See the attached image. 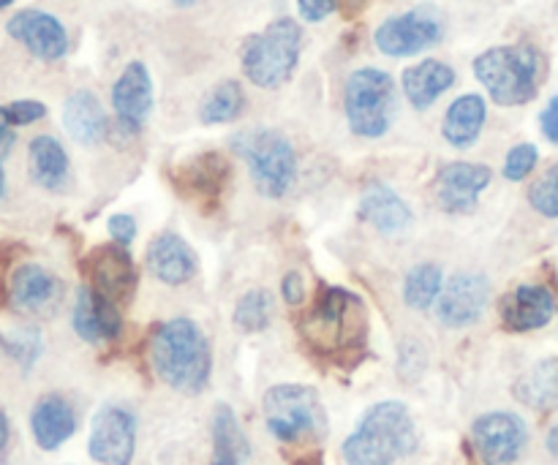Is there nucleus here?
Returning <instances> with one entry per match:
<instances>
[{
  "label": "nucleus",
  "mask_w": 558,
  "mask_h": 465,
  "mask_svg": "<svg viewBox=\"0 0 558 465\" xmlns=\"http://www.w3.org/2000/svg\"><path fill=\"white\" fill-rule=\"evenodd\" d=\"M27 167H31V178L44 191H63L65 183H69V156H65L63 145L49 134L36 136L31 142V147H27Z\"/></svg>",
  "instance_id": "bb28decb"
},
{
  "label": "nucleus",
  "mask_w": 558,
  "mask_h": 465,
  "mask_svg": "<svg viewBox=\"0 0 558 465\" xmlns=\"http://www.w3.org/2000/svg\"><path fill=\"white\" fill-rule=\"evenodd\" d=\"M245 109V93L240 87V82L234 79H223L221 85L213 87L210 93L205 96L199 107V118L205 125H223L232 123L243 114Z\"/></svg>",
  "instance_id": "c756f323"
},
{
  "label": "nucleus",
  "mask_w": 558,
  "mask_h": 465,
  "mask_svg": "<svg viewBox=\"0 0 558 465\" xmlns=\"http://www.w3.org/2000/svg\"><path fill=\"white\" fill-rule=\"evenodd\" d=\"M474 444L488 465H510L521 457L529 441L526 423L512 412H488L472 425Z\"/></svg>",
  "instance_id": "ddd939ff"
},
{
  "label": "nucleus",
  "mask_w": 558,
  "mask_h": 465,
  "mask_svg": "<svg viewBox=\"0 0 558 465\" xmlns=\"http://www.w3.org/2000/svg\"><path fill=\"white\" fill-rule=\"evenodd\" d=\"M556 20H558V3H556Z\"/></svg>",
  "instance_id": "a18cd8bd"
},
{
  "label": "nucleus",
  "mask_w": 558,
  "mask_h": 465,
  "mask_svg": "<svg viewBox=\"0 0 558 465\" xmlns=\"http://www.w3.org/2000/svg\"><path fill=\"white\" fill-rule=\"evenodd\" d=\"M490 303V283L483 272H456L450 281L441 286L436 299V316L447 327H472L480 321Z\"/></svg>",
  "instance_id": "f8f14e48"
},
{
  "label": "nucleus",
  "mask_w": 558,
  "mask_h": 465,
  "mask_svg": "<svg viewBox=\"0 0 558 465\" xmlns=\"http://www.w3.org/2000/svg\"><path fill=\"white\" fill-rule=\"evenodd\" d=\"M441 36H445L441 16L430 5H420V9L381 22L374 33V41L379 52L390 54V58H412V54L436 47Z\"/></svg>",
  "instance_id": "1a4fd4ad"
},
{
  "label": "nucleus",
  "mask_w": 558,
  "mask_h": 465,
  "mask_svg": "<svg viewBox=\"0 0 558 465\" xmlns=\"http://www.w3.org/2000/svg\"><path fill=\"white\" fill-rule=\"evenodd\" d=\"M529 205L545 218H558V163L545 169L529 188Z\"/></svg>",
  "instance_id": "72a5a7b5"
},
{
  "label": "nucleus",
  "mask_w": 558,
  "mask_h": 465,
  "mask_svg": "<svg viewBox=\"0 0 558 465\" xmlns=\"http://www.w3.org/2000/svg\"><path fill=\"white\" fill-rule=\"evenodd\" d=\"M300 332L314 352L327 354V357L360 352L368 338L365 303L349 289L325 286L314 308L305 314Z\"/></svg>",
  "instance_id": "7ed1b4c3"
},
{
  "label": "nucleus",
  "mask_w": 558,
  "mask_h": 465,
  "mask_svg": "<svg viewBox=\"0 0 558 465\" xmlns=\"http://www.w3.org/2000/svg\"><path fill=\"white\" fill-rule=\"evenodd\" d=\"M472 69L499 107H523L534 101L545 79V58L532 44L485 49Z\"/></svg>",
  "instance_id": "20e7f679"
},
{
  "label": "nucleus",
  "mask_w": 558,
  "mask_h": 465,
  "mask_svg": "<svg viewBox=\"0 0 558 465\" xmlns=\"http://www.w3.org/2000/svg\"><path fill=\"white\" fill-rule=\"evenodd\" d=\"M537 161H539L537 147L529 145V142H523V145H515L510 152H507L505 178L512 180V183H518V180L529 178V174L534 172Z\"/></svg>",
  "instance_id": "f704fd0d"
},
{
  "label": "nucleus",
  "mask_w": 558,
  "mask_h": 465,
  "mask_svg": "<svg viewBox=\"0 0 558 465\" xmlns=\"http://www.w3.org/2000/svg\"><path fill=\"white\" fill-rule=\"evenodd\" d=\"M63 125L80 145H98L107 136V112L90 90H76L63 103Z\"/></svg>",
  "instance_id": "5701e85b"
},
{
  "label": "nucleus",
  "mask_w": 558,
  "mask_h": 465,
  "mask_svg": "<svg viewBox=\"0 0 558 465\" xmlns=\"http://www.w3.org/2000/svg\"><path fill=\"white\" fill-rule=\"evenodd\" d=\"M112 109L123 136H136L153 112V79L145 63L134 60L123 69L112 87Z\"/></svg>",
  "instance_id": "4468645a"
},
{
  "label": "nucleus",
  "mask_w": 558,
  "mask_h": 465,
  "mask_svg": "<svg viewBox=\"0 0 558 465\" xmlns=\"http://www.w3.org/2000/svg\"><path fill=\"white\" fill-rule=\"evenodd\" d=\"M9 441H11V425H9V417H5L3 406H0V465H3L5 457H9Z\"/></svg>",
  "instance_id": "ea45409f"
},
{
  "label": "nucleus",
  "mask_w": 558,
  "mask_h": 465,
  "mask_svg": "<svg viewBox=\"0 0 558 465\" xmlns=\"http://www.w3.org/2000/svg\"><path fill=\"white\" fill-rule=\"evenodd\" d=\"M63 297V283L58 276L41 265H22L11 276L9 299L14 310L27 316H41L54 310V305Z\"/></svg>",
  "instance_id": "f3484780"
},
{
  "label": "nucleus",
  "mask_w": 558,
  "mask_h": 465,
  "mask_svg": "<svg viewBox=\"0 0 558 465\" xmlns=\"http://www.w3.org/2000/svg\"><path fill=\"white\" fill-rule=\"evenodd\" d=\"M343 109L352 134L379 139L390 131L396 114V82L381 69H360L347 79Z\"/></svg>",
  "instance_id": "6e6552de"
},
{
  "label": "nucleus",
  "mask_w": 558,
  "mask_h": 465,
  "mask_svg": "<svg viewBox=\"0 0 558 465\" xmlns=\"http://www.w3.org/2000/svg\"><path fill=\"white\" fill-rule=\"evenodd\" d=\"M417 450V428L409 408L398 401H381L365 412L357 430L343 441L349 465H396Z\"/></svg>",
  "instance_id": "f03ea898"
},
{
  "label": "nucleus",
  "mask_w": 558,
  "mask_h": 465,
  "mask_svg": "<svg viewBox=\"0 0 558 465\" xmlns=\"http://www.w3.org/2000/svg\"><path fill=\"white\" fill-rule=\"evenodd\" d=\"M456 71L441 60H423L403 71V93L414 109H428L456 85Z\"/></svg>",
  "instance_id": "b1692460"
},
{
  "label": "nucleus",
  "mask_w": 558,
  "mask_h": 465,
  "mask_svg": "<svg viewBox=\"0 0 558 465\" xmlns=\"http://www.w3.org/2000/svg\"><path fill=\"white\" fill-rule=\"evenodd\" d=\"M136 286V270L123 245H104L90 256V289L109 303L120 305L131 299Z\"/></svg>",
  "instance_id": "a211bd4d"
},
{
  "label": "nucleus",
  "mask_w": 558,
  "mask_h": 465,
  "mask_svg": "<svg viewBox=\"0 0 558 465\" xmlns=\"http://www.w3.org/2000/svg\"><path fill=\"white\" fill-rule=\"evenodd\" d=\"M515 397L537 412L558 408V359H543L515 384Z\"/></svg>",
  "instance_id": "c85d7f7f"
},
{
  "label": "nucleus",
  "mask_w": 558,
  "mask_h": 465,
  "mask_svg": "<svg viewBox=\"0 0 558 465\" xmlns=\"http://www.w3.org/2000/svg\"><path fill=\"white\" fill-rule=\"evenodd\" d=\"M556 316V297L548 286L523 283L501 299V321L512 332L543 330Z\"/></svg>",
  "instance_id": "6ab92c4d"
},
{
  "label": "nucleus",
  "mask_w": 558,
  "mask_h": 465,
  "mask_svg": "<svg viewBox=\"0 0 558 465\" xmlns=\"http://www.w3.org/2000/svg\"><path fill=\"white\" fill-rule=\"evenodd\" d=\"M109 234H112L114 245H123L129 248L136 237V223L131 216H112L109 218Z\"/></svg>",
  "instance_id": "c9c22d12"
},
{
  "label": "nucleus",
  "mask_w": 558,
  "mask_h": 465,
  "mask_svg": "<svg viewBox=\"0 0 558 465\" xmlns=\"http://www.w3.org/2000/svg\"><path fill=\"white\" fill-rule=\"evenodd\" d=\"M234 152L248 167L251 180L267 199H281L298 180V152L276 129L240 131L232 139Z\"/></svg>",
  "instance_id": "423d86ee"
},
{
  "label": "nucleus",
  "mask_w": 558,
  "mask_h": 465,
  "mask_svg": "<svg viewBox=\"0 0 558 465\" xmlns=\"http://www.w3.org/2000/svg\"><path fill=\"white\" fill-rule=\"evenodd\" d=\"M147 270L167 286H183L199 272V259L180 234L167 232L147 245Z\"/></svg>",
  "instance_id": "aec40b11"
},
{
  "label": "nucleus",
  "mask_w": 558,
  "mask_h": 465,
  "mask_svg": "<svg viewBox=\"0 0 558 465\" xmlns=\"http://www.w3.org/2000/svg\"><path fill=\"white\" fill-rule=\"evenodd\" d=\"M90 457L101 465H131L136 450V419L123 406H104L93 417L90 441H87Z\"/></svg>",
  "instance_id": "9b49d317"
},
{
  "label": "nucleus",
  "mask_w": 558,
  "mask_h": 465,
  "mask_svg": "<svg viewBox=\"0 0 558 465\" xmlns=\"http://www.w3.org/2000/svg\"><path fill=\"white\" fill-rule=\"evenodd\" d=\"M14 3V0H0V9H5V5H11Z\"/></svg>",
  "instance_id": "c03bdc74"
},
{
  "label": "nucleus",
  "mask_w": 558,
  "mask_h": 465,
  "mask_svg": "<svg viewBox=\"0 0 558 465\" xmlns=\"http://www.w3.org/2000/svg\"><path fill=\"white\" fill-rule=\"evenodd\" d=\"M360 218L379 229V232L396 234L412 223V210H409L407 201L396 191L381 183H374L365 188L363 199H360Z\"/></svg>",
  "instance_id": "a878e982"
},
{
  "label": "nucleus",
  "mask_w": 558,
  "mask_h": 465,
  "mask_svg": "<svg viewBox=\"0 0 558 465\" xmlns=\"http://www.w3.org/2000/svg\"><path fill=\"white\" fill-rule=\"evenodd\" d=\"M248 439L240 428L238 417L227 403L216 406L213 414V461L210 465H245L248 461Z\"/></svg>",
  "instance_id": "cd10ccee"
},
{
  "label": "nucleus",
  "mask_w": 558,
  "mask_h": 465,
  "mask_svg": "<svg viewBox=\"0 0 558 465\" xmlns=\"http://www.w3.org/2000/svg\"><path fill=\"white\" fill-rule=\"evenodd\" d=\"M300 49H303V30L292 16H281L262 33L245 38L240 47V65L256 87L276 90L283 82L292 79Z\"/></svg>",
  "instance_id": "39448f33"
},
{
  "label": "nucleus",
  "mask_w": 558,
  "mask_h": 465,
  "mask_svg": "<svg viewBox=\"0 0 558 465\" xmlns=\"http://www.w3.org/2000/svg\"><path fill=\"white\" fill-rule=\"evenodd\" d=\"M298 465H322V457H319V455H316V452H314V455L303 457V461H300Z\"/></svg>",
  "instance_id": "79ce46f5"
},
{
  "label": "nucleus",
  "mask_w": 558,
  "mask_h": 465,
  "mask_svg": "<svg viewBox=\"0 0 558 465\" xmlns=\"http://www.w3.org/2000/svg\"><path fill=\"white\" fill-rule=\"evenodd\" d=\"M0 161H3V152H0ZM5 194V178H3V163H0V199Z\"/></svg>",
  "instance_id": "37998d69"
},
{
  "label": "nucleus",
  "mask_w": 558,
  "mask_h": 465,
  "mask_svg": "<svg viewBox=\"0 0 558 465\" xmlns=\"http://www.w3.org/2000/svg\"><path fill=\"white\" fill-rule=\"evenodd\" d=\"M5 30L38 60L52 63V60H60L69 52V33H65L63 22L58 16L47 14V11H16L9 20V25H5Z\"/></svg>",
  "instance_id": "2eb2a0df"
},
{
  "label": "nucleus",
  "mask_w": 558,
  "mask_h": 465,
  "mask_svg": "<svg viewBox=\"0 0 558 465\" xmlns=\"http://www.w3.org/2000/svg\"><path fill=\"white\" fill-rule=\"evenodd\" d=\"M539 131H543L545 139L558 145V96L550 98L548 107L539 114Z\"/></svg>",
  "instance_id": "4c0bfd02"
},
{
  "label": "nucleus",
  "mask_w": 558,
  "mask_h": 465,
  "mask_svg": "<svg viewBox=\"0 0 558 465\" xmlns=\"http://www.w3.org/2000/svg\"><path fill=\"white\" fill-rule=\"evenodd\" d=\"M490 185V169L483 163H447L436 178V201L450 216H469L477 207L480 194Z\"/></svg>",
  "instance_id": "dca6fc26"
},
{
  "label": "nucleus",
  "mask_w": 558,
  "mask_h": 465,
  "mask_svg": "<svg viewBox=\"0 0 558 465\" xmlns=\"http://www.w3.org/2000/svg\"><path fill=\"white\" fill-rule=\"evenodd\" d=\"M445 278H441V267L434 261H423V265L412 267L403 281V299L409 308L414 310H428L439 299Z\"/></svg>",
  "instance_id": "7c9ffc66"
},
{
  "label": "nucleus",
  "mask_w": 558,
  "mask_h": 465,
  "mask_svg": "<svg viewBox=\"0 0 558 465\" xmlns=\"http://www.w3.org/2000/svg\"><path fill=\"white\" fill-rule=\"evenodd\" d=\"M150 363L163 384L185 395H199L210 381V343L191 319L163 321L150 338Z\"/></svg>",
  "instance_id": "f257e3e1"
},
{
  "label": "nucleus",
  "mask_w": 558,
  "mask_h": 465,
  "mask_svg": "<svg viewBox=\"0 0 558 465\" xmlns=\"http://www.w3.org/2000/svg\"><path fill=\"white\" fill-rule=\"evenodd\" d=\"M74 330L87 343H109L120 335L123 321H120L118 305L90 286H82L76 292L74 305Z\"/></svg>",
  "instance_id": "412c9836"
},
{
  "label": "nucleus",
  "mask_w": 558,
  "mask_h": 465,
  "mask_svg": "<svg viewBox=\"0 0 558 465\" xmlns=\"http://www.w3.org/2000/svg\"><path fill=\"white\" fill-rule=\"evenodd\" d=\"M272 294L267 289H251L234 305V327L243 332H262L267 330L272 319Z\"/></svg>",
  "instance_id": "2f4dec72"
},
{
  "label": "nucleus",
  "mask_w": 558,
  "mask_h": 465,
  "mask_svg": "<svg viewBox=\"0 0 558 465\" xmlns=\"http://www.w3.org/2000/svg\"><path fill=\"white\" fill-rule=\"evenodd\" d=\"M265 423L272 439L281 444H303L319 441L327 433V414L319 392L303 384H278L267 390Z\"/></svg>",
  "instance_id": "0eeeda50"
},
{
  "label": "nucleus",
  "mask_w": 558,
  "mask_h": 465,
  "mask_svg": "<svg viewBox=\"0 0 558 465\" xmlns=\"http://www.w3.org/2000/svg\"><path fill=\"white\" fill-rule=\"evenodd\" d=\"M44 114H47V107L41 101H14L0 107V152L5 156V150L11 147L16 125L36 123Z\"/></svg>",
  "instance_id": "473e14b6"
},
{
  "label": "nucleus",
  "mask_w": 558,
  "mask_h": 465,
  "mask_svg": "<svg viewBox=\"0 0 558 465\" xmlns=\"http://www.w3.org/2000/svg\"><path fill=\"white\" fill-rule=\"evenodd\" d=\"M281 294L287 299V305H300L305 297V286H303V276L300 272H289L281 283Z\"/></svg>",
  "instance_id": "58836bf2"
},
{
  "label": "nucleus",
  "mask_w": 558,
  "mask_h": 465,
  "mask_svg": "<svg viewBox=\"0 0 558 465\" xmlns=\"http://www.w3.org/2000/svg\"><path fill=\"white\" fill-rule=\"evenodd\" d=\"M548 450H550V455L558 457V425L548 433Z\"/></svg>",
  "instance_id": "a19ab883"
},
{
  "label": "nucleus",
  "mask_w": 558,
  "mask_h": 465,
  "mask_svg": "<svg viewBox=\"0 0 558 465\" xmlns=\"http://www.w3.org/2000/svg\"><path fill=\"white\" fill-rule=\"evenodd\" d=\"M298 9L305 22H322L336 11V0H298Z\"/></svg>",
  "instance_id": "e433bc0d"
},
{
  "label": "nucleus",
  "mask_w": 558,
  "mask_h": 465,
  "mask_svg": "<svg viewBox=\"0 0 558 465\" xmlns=\"http://www.w3.org/2000/svg\"><path fill=\"white\" fill-rule=\"evenodd\" d=\"M229 178H232V167H229L227 156L207 150L174 167L172 185L196 210L216 212L227 194Z\"/></svg>",
  "instance_id": "9d476101"
},
{
  "label": "nucleus",
  "mask_w": 558,
  "mask_h": 465,
  "mask_svg": "<svg viewBox=\"0 0 558 465\" xmlns=\"http://www.w3.org/2000/svg\"><path fill=\"white\" fill-rule=\"evenodd\" d=\"M33 439L44 452H52L63 446L76 430L74 406L63 395H44L33 406L31 414Z\"/></svg>",
  "instance_id": "4be33fe9"
},
{
  "label": "nucleus",
  "mask_w": 558,
  "mask_h": 465,
  "mask_svg": "<svg viewBox=\"0 0 558 465\" xmlns=\"http://www.w3.org/2000/svg\"><path fill=\"white\" fill-rule=\"evenodd\" d=\"M485 120H488V107H485V98L477 93H466V96L456 98L450 103L445 114V123H441V134L458 150H466L474 142L480 139L485 129Z\"/></svg>",
  "instance_id": "393cba45"
}]
</instances>
